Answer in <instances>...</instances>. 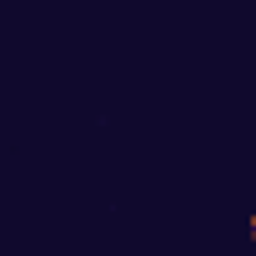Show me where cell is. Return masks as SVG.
<instances>
[{
    "label": "cell",
    "instance_id": "1",
    "mask_svg": "<svg viewBox=\"0 0 256 256\" xmlns=\"http://www.w3.org/2000/svg\"><path fill=\"white\" fill-rule=\"evenodd\" d=\"M251 246H256V231H251Z\"/></svg>",
    "mask_w": 256,
    "mask_h": 256
}]
</instances>
